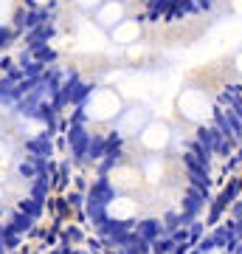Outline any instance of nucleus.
Listing matches in <instances>:
<instances>
[{"label": "nucleus", "mask_w": 242, "mask_h": 254, "mask_svg": "<svg viewBox=\"0 0 242 254\" xmlns=\"http://www.w3.org/2000/svg\"><path fill=\"white\" fill-rule=\"evenodd\" d=\"M178 108H180V116L183 119L200 125V122H206L208 113H211V102H208V96L200 91V88H186V91L180 93Z\"/></svg>", "instance_id": "obj_3"}, {"label": "nucleus", "mask_w": 242, "mask_h": 254, "mask_svg": "<svg viewBox=\"0 0 242 254\" xmlns=\"http://www.w3.org/2000/svg\"><path fill=\"white\" fill-rule=\"evenodd\" d=\"M237 65H240V71H242V54H240V60H237Z\"/></svg>", "instance_id": "obj_7"}, {"label": "nucleus", "mask_w": 242, "mask_h": 254, "mask_svg": "<svg viewBox=\"0 0 242 254\" xmlns=\"http://www.w3.org/2000/svg\"><path fill=\"white\" fill-rule=\"evenodd\" d=\"M43 254H85V252L71 249V246H59V249H51V252H43Z\"/></svg>", "instance_id": "obj_6"}, {"label": "nucleus", "mask_w": 242, "mask_h": 254, "mask_svg": "<svg viewBox=\"0 0 242 254\" xmlns=\"http://www.w3.org/2000/svg\"><path fill=\"white\" fill-rule=\"evenodd\" d=\"M68 102L62 71L34 51L0 68V254L17 252L43 218L59 113Z\"/></svg>", "instance_id": "obj_1"}, {"label": "nucleus", "mask_w": 242, "mask_h": 254, "mask_svg": "<svg viewBox=\"0 0 242 254\" xmlns=\"http://www.w3.org/2000/svg\"><path fill=\"white\" fill-rule=\"evenodd\" d=\"M138 34H141V28H138L135 20H121V23L113 28V40H116L118 46H130V43H135Z\"/></svg>", "instance_id": "obj_5"}, {"label": "nucleus", "mask_w": 242, "mask_h": 254, "mask_svg": "<svg viewBox=\"0 0 242 254\" xmlns=\"http://www.w3.org/2000/svg\"><path fill=\"white\" fill-rule=\"evenodd\" d=\"M96 20H99V26H107V28H116L121 20H124V9H121V3L116 0H110L104 3L99 11H96Z\"/></svg>", "instance_id": "obj_4"}, {"label": "nucleus", "mask_w": 242, "mask_h": 254, "mask_svg": "<svg viewBox=\"0 0 242 254\" xmlns=\"http://www.w3.org/2000/svg\"><path fill=\"white\" fill-rule=\"evenodd\" d=\"M51 3L54 0H0V48L26 34V28L40 26Z\"/></svg>", "instance_id": "obj_2"}]
</instances>
